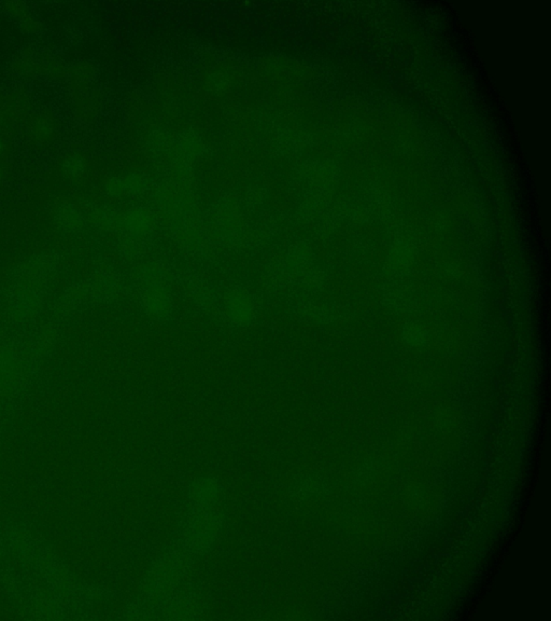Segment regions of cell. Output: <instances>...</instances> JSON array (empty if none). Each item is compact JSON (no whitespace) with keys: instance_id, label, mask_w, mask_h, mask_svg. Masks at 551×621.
Masks as SVG:
<instances>
[{"instance_id":"6da1fadb","label":"cell","mask_w":551,"mask_h":621,"mask_svg":"<svg viewBox=\"0 0 551 621\" xmlns=\"http://www.w3.org/2000/svg\"><path fill=\"white\" fill-rule=\"evenodd\" d=\"M61 133V121L52 110L45 108L33 112L27 119L26 135L36 148H47L54 144Z\"/></svg>"},{"instance_id":"7a4b0ae2","label":"cell","mask_w":551,"mask_h":621,"mask_svg":"<svg viewBox=\"0 0 551 621\" xmlns=\"http://www.w3.org/2000/svg\"><path fill=\"white\" fill-rule=\"evenodd\" d=\"M31 103V95L24 89L0 93V130H8L29 119Z\"/></svg>"},{"instance_id":"3957f363","label":"cell","mask_w":551,"mask_h":621,"mask_svg":"<svg viewBox=\"0 0 551 621\" xmlns=\"http://www.w3.org/2000/svg\"><path fill=\"white\" fill-rule=\"evenodd\" d=\"M12 70L17 77L26 80L40 77L39 54L33 47H25L12 62Z\"/></svg>"},{"instance_id":"277c9868","label":"cell","mask_w":551,"mask_h":621,"mask_svg":"<svg viewBox=\"0 0 551 621\" xmlns=\"http://www.w3.org/2000/svg\"><path fill=\"white\" fill-rule=\"evenodd\" d=\"M39 62H40V77L51 80H63L67 78L68 68L57 55L51 52L42 53L39 54Z\"/></svg>"},{"instance_id":"5b68a950","label":"cell","mask_w":551,"mask_h":621,"mask_svg":"<svg viewBox=\"0 0 551 621\" xmlns=\"http://www.w3.org/2000/svg\"><path fill=\"white\" fill-rule=\"evenodd\" d=\"M3 10L13 19L19 20L20 22L33 17L26 3L23 1H7L3 3Z\"/></svg>"},{"instance_id":"8992f818","label":"cell","mask_w":551,"mask_h":621,"mask_svg":"<svg viewBox=\"0 0 551 621\" xmlns=\"http://www.w3.org/2000/svg\"><path fill=\"white\" fill-rule=\"evenodd\" d=\"M11 142L9 138L0 134V161H7L12 154Z\"/></svg>"},{"instance_id":"52a82bcc","label":"cell","mask_w":551,"mask_h":621,"mask_svg":"<svg viewBox=\"0 0 551 621\" xmlns=\"http://www.w3.org/2000/svg\"><path fill=\"white\" fill-rule=\"evenodd\" d=\"M20 27L24 33H36L40 29V23L35 17H31L25 21L20 22Z\"/></svg>"},{"instance_id":"ba28073f","label":"cell","mask_w":551,"mask_h":621,"mask_svg":"<svg viewBox=\"0 0 551 621\" xmlns=\"http://www.w3.org/2000/svg\"><path fill=\"white\" fill-rule=\"evenodd\" d=\"M10 169L8 161H0V187L7 181L9 176Z\"/></svg>"}]
</instances>
